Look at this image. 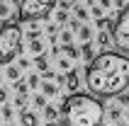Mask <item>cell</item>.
I'll use <instances>...</instances> for the list:
<instances>
[{
	"label": "cell",
	"instance_id": "24",
	"mask_svg": "<svg viewBox=\"0 0 129 126\" xmlns=\"http://www.w3.org/2000/svg\"><path fill=\"white\" fill-rule=\"evenodd\" d=\"M117 102H119L122 107H129V95H127V92H122V95L117 97Z\"/></svg>",
	"mask_w": 129,
	"mask_h": 126
},
{
	"label": "cell",
	"instance_id": "30",
	"mask_svg": "<svg viewBox=\"0 0 129 126\" xmlns=\"http://www.w3.org/2000/svg\"><path fill=\"white\" fill-rule=\"evenodd\" d=\"M49 126H56V124H49Z\"/></svg>",
	"mask_w": 129,
	"mask_h": 126
},
{
	"label": "cell",
	"instance_id": "6",
	"mask_svg": "<svg viewBox=\"0 0 129 126\" xmlns=\"http://www.w3.org/2000/svg\"><path fill=\"white\" fill-rule=\"evenodd\" d=\"M12 15L20 17V3H0V20H7Z\"/></svg>",
	"mask_w": 129,
	"mask_h": 126
},
{
	"label": "cell",
	"instance_id": "16",
	"mask_svg": "<svg viewBox=\"0 0 129 126\" xmlns=\"http://www.w3.org/2000/svg\"><path fill=\"white\" fill-rule=\"evenodd\" d=\"M88 15H90V12H88L83 5H76V20H78V22H85V20H88Z\"/></svg>",
	"mask_w": 129,
	"mask_h": 126
},
{
	"label": "cell",
	"instance_id": "2",
	"mask_svg": "<svg viewBox=\"0 0 129 126\" xmlns=\"http://www.w3.org/2000/svg\"><path fill=\"white\" fill-rule=\"evenodd\" d=\"M61 116L66 126H102L105 107L93 95H71L61 102Z\"/></svg>",
	"mask_w": 129,
	"mask_h": 126
},
{
	"label": "cell",
	"instance_id": "26",
	"mask_svg": "<svg viewBox=\"0 0 129 126\" xmlns=\"http://www.w3.org/2000/svg\"><path fill=\"white\" fill-rule=\"evenodd\" d=\"M61 39H63V44H66V46H71V34H68V29H66L63 34H61Z\"/></svg>",
	"mask_w": 129,
	"mask_h": 126
},
{
	"label": "cell",
	"instance_id": "22",
	"mask_svg": "<svg viewBox=\"0 0 129 126\" xmlns=\"http://www.w3.org/2000/svg\"><path fill=\"white\" fill-rule=\"evenodd\" d=\"M15 104L20 107L22 112H24V107H27V95H17V99H15Z\"/></svg>",
	"mask_w": 129,
	"mask_h": 126
},
{
	"label": "cell",
	"instance_id": "29",
	"mask_svg": "<svg viewBox=\"0 0 129 126\" xmlns=\"http://www.w3.org/2000/svg\"><path fill=\"white\" fill-rule=\"evenodd\" d=\"M117 126H127V124H124V121H119V124H117Z\"/></svg>",
	"mask_w": 129,
	"mask_h": 126
},
{
	"label": "cell",
	"instance_id": "1",
	"mask_svg": "<svg viewBox=\"0 0 129 126\" xmlns=\"http://www.w3.org/2000/svg\"><path fill=\"white\" fill-rule=\"evenodd\" d=\"M85 83L95 97H119L129 87V56L102 51L88 66Z\"/></svg>",
	"mask_w": 129,
	"mask_h": 126
},
{
	"label": "cell",
	"instance_id": "14",
	"mask_svg": "<svg viewBox=\"0 0 129 126\" xmlns=\"http://www.w3.org/2000/svg\"><path fill=\"white\" fill-rule=\"evenodd\" d=\"M44 116H46V121H56V116H58V109L49 104L46 109H44Z\"/></svg>",
	"mask_w": 129,
	"mask_h": 126
},
{
	"label": "cell",
	"instance_id": "5",
	"mask_svg": "<svg viewBox=\"0 0 129 126\" xmlns=\"http://www.w3.org/2000/svg\"><path fill=\"white\" fill-rule=\"evenodd\" d=\"M112 36H115L117 49L129 53V7L117 15V22H115V27H112Z\"/></svg>",
	"mask_w": 129,
	"mask_h": 126
},
{
	"label": "cell",
	"instance_id": "9",
	"mask_svg": "<svg viewBox=\"0 0 129 126\" xmlns=\"http://www.w3.org/2000/svg\"><path fill=\"white\" fill-rule=\"evenodd\" d=\"M112 41H115V36H110V32H98V44H100V49H107Z\"/></svg>",
	"mask_w": 129,
	"mask_h": 126
},
{
	"label": "cell",
	"instance_id": "11",
	"mask_svg": "<svg viewBox=\"0 0 129 126\" xmlns=\"http://www.w3.org/2000/svg\"><path fill=\"white\" fill-rule=\"evenodd\" d=\"M7 80H12V83H20V66H10V68L5 70Z\"/></svg>",
	"mask_w": 129,
	"mask_h": 126
},
{
	"label": "cell",
	"instance_id": "15",
	"mask_svg": "<svg viewBox=\"0 0 129 126\" xmlns=\"http://www.w3.org/2000/svg\"><path fill=\"white\" fill-rule=\"evenodd\" d=\"M90 34H93V32H90V27H88V24H83V27L78 29V36L83 39V44H88V41H90Z\"/></svg>",
	"mask_w": 129,
	"mask_h": 126
},
{
	"label": "cell",
	"instance_id": "13",
	"mask_svg": "<svg viewBox=\"0 0 129 126\" xmlns=\"http://www.w3.org/2000/svg\"><path fill=\"white\" fill-rule=\"evenodd\" d=\"M80 53H83V58H85V61H90V63L95 61V58H93V46H90V41L80 46Z\"/></svg>",
	"mask_w": 129,
	"mask_h": 126
},
{
	"label": "cell",
	"instance_id": "27",
	"mask_svg": "<svg viewBox=\"0 0 129 126\" xmlns=\"http://www.w3.org/2000/svg\"><path fill=\"white\" fill-rule=\"evenodd\" d=\"M3 116H5V119H12V109H10V107H3Z\"/></svg>",
	"mask_w": 129,
	"mask_h": 126
},
{
	"label": "cell",
	"instance_id": "17",
	"mask_svg": "<svg viewBox=\"0 0 129 126\" xmlns=\"http://www.w3.org/2000/svg\"><path fill=\"white\" fill-rule=\"evenodd\" d=\"M107 116H110L112 121H117V124H119V119H122V109H119V107H110Z\"/></svg>",
	"mask_w": 129,
	"mask_h": 126
},
{
	"label": "cell",
	"instance_id": "18",
	"mask_svg": "<svg viewBox=\"0 0 129 126\" xmlns=\"http://www.w3.org/2000/svg\"><path fill=\"white\" fill-rule=\"evenodd\" d=\"M15 90H17V95H27V92H29V85L24 83V80H20V83H15Z\"/></svg>",
	"mask_w": 129,
	"mask_h": 126
},
{
	"label": "cell",
	"instance_id": "20",
	"mask_svg": "<svg viewBox=\"0 0 129 126\" xmlns=\"http://www.w3.org/2000/svg\"><path fill=\"white\" fill-rule=\"evenodd\" d=\"M34 107L46 109V107H49V104H46V97H44V95H37V97H34Z\"/></svg>",
	"mask_w": 129,
	"mask_h": 126
},
{
	"label": "cell",
	"instance_id": "31",
	"mask_svg": "<svg viewBox=\"0 0 129 126\" xmlns=\"http://www.w3.org/2000/svg\"><path fill=\"white\" fill-rule=\"evenodd\" d=\"M7 126H12V124H7Z\"/></svg>",
	"mask_w": 129,
	"mask_h": 126
},
{
	"label": "cell",
	"instance_id": "23",
	"mask_svg": "<svg viewBox=\"0 0 129 126\" xmlns=\"http://www.w3.org/2000/svg\"><path fill=\"white\" fill-rule=\"evenodd\" d=\"M56 22H58V24H66V22H68V12L58 10V12H56Z\"/></svg>",
	"mask_w": 129,
	"mask_h": 126
},
{
	"label": "cell",
	"instance_id": "28",
	"mask_svg": "<svg viewBox=\"0 0 129 126\" xmlns=\"http://www.w3.org/2000/svg\"><path fill=\"white\" fill-rule=\"evenodd\" d=\"M5 102H7V92L0 87V104H5Z\"/></svg>",
	"mask_w": 129,
	"mask_h": 126
},
{
	"label": "cell",
	"instance_id": "12",
	"mask_svg": "<svg viewBox=\"0 0 129 126\" xmlns=\"http://www.w3.org/2000/svg\"><path fill=\"white\" fill-rule=\"evenodd\" d=\"M42 92H44V97H54V95H58V87L51 85V83H44L42 85Z\"/></svg>",
	"mask_w": 129,
	"mask_h": 126
},
{
	"label": "cell",
	"instance_id": "10",
	"mask_svg": "<svg viewBox=\"0 0 129 126\" xmlns=\"http://www.w3.org/2000/svg\"><path fill=\"white\" fill-rule=\"evenodd\" d=\"M29 53H32V56H37V58L44 53V41H42V39H37V41H29Z\"/></svg>",
	"mask_w": 129,
	"mask_h": 126
},
{
	"label": "cell",
	"instance_id": "4",
	"mask_svg": "<svg viewBox=\"0 0 129 126\" xmlns=\"http://www.w3.org/2000/svg\"><path fill=\"white\" fill-rule=\"evenodd\" d=\"M56 7L51 0H20V20L24 22H37L49 17V12Z\"/></svg>",
	"mask_w": 129,
	"mask_h": 126
},
{
	"label": "cell",
	"instance_id": "8",
	"mask_svg": "<svg viewBox=\"0 0 129 126\" xmlns=\"http://www.w3.org/2000/svg\"><path fill=\"white\" fill-rule=\"evenodd\" d=\"M66 87H68V92L78 90V73H76V70H68V75H66Z\"/></svg>",
	"mask_w": 129,
	"mask_h": 126
},
{
	"label": "cell",
	"instance_id": "19",
	"mask_svg": "<svg viewBox=\"0 0 129 126\" xmlns=\"http://www.w3.org/2000/svg\"><path fill=\"white\" fill-rule=\"evenodd\" d=\"M63 51H66V56H68V58H78V53H80V49H76L73 44H71V46H63Z\"/></svg>",
	"mask_w": 129,
	"mask_h": 126
},
{
	"label": "cell",
	"instance_id": "3",
	"mask_svg": "<svg viewBox=\"0 0 129 126\" xmlns=\"http://www.w3.org/2000/svg\"><path fill=\"white\" fill-rule=\"evenodd\" d=\"M22 46V27L17 22H3L0 24V66H7Z\"/></svg>",
	"mask_w": 129,
	"mask_h": 126
},
{
	"label": "cell",
	"instance_id": "25",
	"mask_svg": "<svg viewBox=\"0 0 129 126\" xmlns=\"http://www.w3.org/2000/svg\"><path fill=\"white\" fill-rule=\"evenodd\" d=\"M27 85H29V87H37V85H39V75H29Z\"/></svg>",
	"mask_w": 129,
	"mask_h": 126
},
{
	"label": "cell",
	"instance_id": "21",
	"mask_svg": "<svg viewBox=\"0 0 129 126\" xmlns=\"http://www.w3.org/2000/svg\"><path fill=\"white\" fill-rule=\"evenodd\" d=\"M34 63H37V68L42 70V73H46V70H49V66H46V58H44V56H39Z\"/></svg>",
	"mask_w": 129,
	"mask_h": 126
},
{
	"label": "cell",
	"instance_id": "7",
	"mask_svg": "<svg viewBox=\"0 0 129 126\" xmlns=\"http://www.w3.org/2000/svg\"><path fill=\"white\" fill-rule=\"evenodd\" d=\"M20 121H22V126H37V114L34 112H20Z\"/></svg>",
	"mask_w": 129,
	"mask_h": 126
}]
</instances>
